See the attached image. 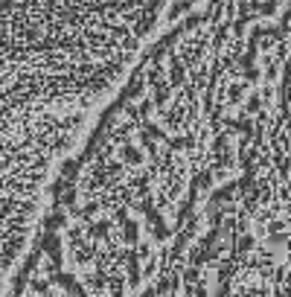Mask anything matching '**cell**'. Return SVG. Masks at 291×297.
<instances>
[{
    "label": "cell",
    "mask_w": 291,
    "mask_h": 297,
    "mask_svg": "<svg viewBox=\"0 0 291 297\" xmlns=\"http://www.w3.org/2000/svg\"><path fill=\"white\" fill-rule=\"evenodd\" d=\"M93 108H58L0 128V280L26 253L56 175L76 152Z\"/></svg>",
    "instance_id": "2"
},
{
    "label": "cell",
    "mask_w": 291,
    "mask_h": 297,
    "mask_svg": "<svg viewBox=\"0 0 291 297\" xmlns=\"http://www.w3.org/2000/svg\"><path fill=\"white\" fill-rule=\"evenodd\" d=\"M172 0H0V128L96 108L134 70Z\"/></svg>",
    "instance_id": "1"
}]
</instances>
